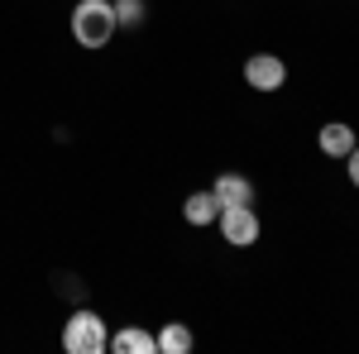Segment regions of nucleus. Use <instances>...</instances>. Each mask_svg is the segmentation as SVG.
Wrapping results in <instances>:
<instances>
[{"instance_id":"7","label":"nucleus","mask_w":359,"mask_h":354,"mask_svg":"<svg viewBox=\"0 0 359 354\" xmlns=\"http://www.w3.org/2000/svg\"><path fill=\"white\" fill-rule=\"evenodd\" d=\"M211 191H216L221 206H245V201H254V182L240 177V172H221V177L211 182Z\"/></svg>"},{"instance_id":"11","label":"nucleus","mask_w":359,"mask_h":354,"mask_svg":"<svg viewBox=\"0 0 359 354\" xmlns=\"http://www.w3.org/2000/svg\"><path fill=\"white\" fill-rule=\"evenodd\" d=\"M345 177H350V187L359 191V144L350 149V154H345Z\"/></svg>"},{"instance_id":"6","label":"nucleus","mask_w":359,"mask_h":354,"mask_svg":"<svg viewBox=\"0 0 359 354\" xmlns=\"http://www.w3.org/2000/svg\"><path fill=\"white\" fill-rule=\"evenodd\" d=\"M316 144H321V154H326V158H340V163H345V154L355 149L359 139H355V130H350L345 120H331V125H321Z\"/></svg>"},{"instance_id":"4","label":"nucleus","mask_w":359,"mask_h":354,"mask_svg":"<svg viewBox=\"0 0 359 354\" xmlns=\"http://www.w3.org/2000/svg\"><path fill=\"white\" fill-rule=\"evenodd\" d=\"M245 82L254 86V91H283L287 62H283L278 53H249L245 57Z\"/></svg>"},{"instance_id":"9","label":"nucleus","mask_w":359,"mask_h":354,"mask_svg":"<svg viewBox=\"0 0 359 354\" xmlns=\"http://www.w3.org/2000/svg\"><path fill=\"white\" fill-rule=\"evenodd\" d=\"M154 340H158V354H187V350L196 345V335L182 326V321H168V326L158 330Z\"/></svg>"},{"instance_id":"5","label":"nucleus","mask_w":359,"mask_h":354,"mask_svg":"<svg viewBox=\"0 0 359 354\" xmlns=\"http://www.w3.org/2000/svg\"><path fill=\"white\" fill-rule=\"evenodd\" d=\"M111 350L115 354H158V340L144 326H120V330H111Z\"/></svg>"},{"instance_id":"1","label":"nucleus","mask_w":359,"mask_h":354,"mask_svg":"<svg viewBox=\"0 0 359 354\" xmlns=\"http://www.w3.org/2000/svg\"><path fill=\"white\" fill-rule=\"evenodd\" d=\"M120 25H115V0H77V10H72V39L82 43V48H106Z\"/></svg>"},{"instance_id":"3","label":"nucleus","mask_w":359,"mask_h":354,"mask_svg":"<svg viewBox=\"0 0 359 354\" xmlns=\"http://www.w3.org/2000/svg\"><path fill=\"white\" fill-rule=\"evenodd\" d=\"M216 225H221V240L230 249H249V245H259V235H264V220L254 211V201H245V206H221Z\"/></svg>"},{"instance_id":"8","label":"nucleus","mask_w":359,"mask_h":354,"mask_svg":"<svg viewBox=\"0 0 359 354\" xmlns=\"http://www.w3.org/2000/svg\"><path fill=\"white\" fill-rule=\"evenodd\" d=\"M216 216H221V201H216V191H192L187 201H182V220L187 225H216Z\"/></svg>"},{"instance_id":"2","label":"nucleus","mask_w":359,"mask_h":354,"mask_svg":"<svg viewBox=\"0 0 359 354\" xmlns=\"http://www.w3.org/2000/svg\"><path fill=\"white\" fill-rule=\"evenodd\" d=\"M62 350L67 354H106L111 350V326H106L91 306H77V311L62 321Z\"/></svg>"},{"instance_id":"10","label":"nucleus","mask_w":359,"mask_h":354,"mask_svg":"<svg viewBox=\"0 0 359 354\" xmlns=\"http://www.w3.org/2000/svg\"><path fill=\"white\" fill-rule=\"evenodd\" d=\"M144 15H149L144 0H115V25H120V29H139V25H144Z\"/></svg>"}]
</instances>
